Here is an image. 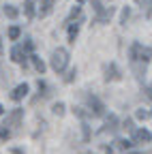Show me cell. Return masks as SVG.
<instances>
[{
	"label": "cell",
	"mask_w": 152,
	"mask_h": 154,
	"mask_svg": "<svg viewBox=\"0 0 152 154\" xmlns=\"http://www.w3.org/2000/svg\"><path fill=\"white\" fill-rule=\"evenodd\" d=\"M79 32V22H75V24H69V41L75 43V36H77Z\"/></svg>",
	"instance_id": "11"
},
{
	"label": "cell",
	"mask_w": 152,
	"mask_h": 154,
	"mask_svg": "<svg viewBox=\"0 0 152 154\" xmlns=\"http://www.w3.org/2000/svg\"><path fill=\"white\" fill-rule=\"evenodd\" d=\"M28 94V84H20V86H15V90L11 92V101H22L24 96Z\"/></svg>",
	"instance_id": "8"
},
{
	"label": "cell",
	"mask_w": 152,
	"mask_h": 154,
	"mask_svg": "<svg viewBox=\"0 0 152 154\" xmlns=\"http://www.w3.org/2000/svg\"><path fill=\"white\" fill-rule=\"evenodd\" d=\"M120 77H122V73H120V69L113 64V62H109V64L105 66V79H107V82H118Z\"/></svg>",
	"instance_id": "6"
},
{
	"label": "cell",
	"mask_w": 152,
	"mask_h": 154,
	"mask_svg": "<svg viewBox=\"0 0 152 154\" xmlns=\"http://www.w3.org/2000/svg\"><path fill=\"white\" fill-rule=\"evenodd\" d=\"M5 15H7L9 19H15L17 15H20V13H17V9H15V7H11V5H7V7H5Z\"/></svg>",
	"instance_id": "17"
},
{
	"label": "cell",
	"mask_w": 152,
	"mask_h": 154,
	"mask_svg": "<svg viewBox=\"0 0 152 154\" xmlns=\"http://www.w3.org/2000/svg\"><path fill=\"white\" fill-rule=\"evenodd\" d=\"M135 116H137V120H148V118H150V111H144V109H137V113H135Z\"/></svg>",
	"instance_id": "21"
},
{
	"label": "cell",
	"mask_w": 152,
	"mask_h": 154,
	"mask_svg": "<svg viewBox=\"0 0 152 154\" xmlns=\"http://www.w3.org/2000/svg\"><path fill=\"white\" fill-rule=\"evenodd\" d=\"M54 113H56V116H62V113H64V103H56V105H54Z\"/></svg>",
	"instance_id": "20"
},
{
	"label": "cell",
	"mask_w": 152,
	"mask_h": 154,
	"mask_svg": "<svg viewBox=\"0 0 152 154\" xmlns=\"http://www.w3.org/2000/svg\"><path fill=\"white\" fill-rule=\"evenodd\" d=\"M32 47H34V43H32V41H30V38H28V41L24 43V49H26V51L30 54V51H32Z\"/></svg>",
	"instance_id": "26"
},
{
	"label": "cell",
	"mask_w": 152,
	"mask_h": 154,
	"mask_svg": "<svg viewBox=\"0 0 152 154\" xmlns=\"http://www.w3.org/2000/svg\"><path fill=\"white\" fill-rule=\"evenodd\" d=\"M82 15V7H75L73 11H71V15L67 17V24H71V19H75V17H79Z\"/></svg>",
	"instance_id": "19"
},
{
	"label": "cell",
	"mask_w": 152,
	"mask_h": 154,
	"mask_svg": "<svg viewBox=\"0 0 152 154\" xmlns=\"http://www.w3.org/2000/svg\"><path fill=\"white\" fill-rule=\"evenodd\" d=\"M137 5H141V9H146V15L150 17V13H152V0H135Z\"/></svg>",
	"instance_id": "16"
},
{
	"label": "cell",
	"mask_w": 152,
	"mask_h": 154,
	"mask_svg": "<svg viewBox=\"0 0 152 154\" xmlns=\"http://www.w3.org/2000/svg\"><path fill=\"white\" fill-rule=\"evenodd\" d=\"M118 128V118L116 116H109L107 122H105V131H116Z\"/></svg>",
	"instance_id": "13"
},
{
	"label": "cell",
	"mask_w": 152,
	"mask_h": 154,
	"mask_svg": "<svg viewBox=\"0 0 152 154\" xmlns=\"http://www.w3.org/2000/svg\"><path fill=\"white\" fill-rule=\"evenodd\" d=\"M24 13H26L28 19L34 15V2H32V0H26V2H24Z\"/></svg>",
	"instance_id": "14"
},
{
	"label": "cell",
	"mask_w": 152,
	"mask_h": 154,
	"mask_svg": "<svg viewBox=\"0 0 152 154\" xmlns=\"http://www.w3.org/2000/svg\"><path fill=\"white\" fill-rule=\"evenodd\" d=\"M152 60V47H144L139 43H133L131 45V62H139L146 64Z\"/></svg>",
	"instance_id": "1"
},
{
	"label": "cell",
	"mask_w": 152,
	"mask_h": 154,
	"mask_svg": "<svg viewBox=\"0 0 152 154\" xmlns=\"http://www.w3.org/2000/svg\"><path fill=\"white\" fill-rule=\"evenodd\" d=\"M22 118H24V109H13V111L7 116V120H5L2 124H7V126L13 131V128H17V126H20Z\"/></svg>",
	"instance_id": "4"
},
{
	"label": "cell",
	"mask_w": 152,
	"mask_h": 154,
	"mask_svg": "<svg viewBox=\"0 0 152 154\" xmlns=\"http://www.w3.org/2000/svg\"><path fill=\"white\" fill-rule=\"evenodd\" d=\"M124 128H133V122L131 120H124Z\"/></svg>",
	"instance_id": "28"
},
{
	"label": "cell",
	"mask_w": 152,
	"mask_h": 154,
	"mask_svg": "<svg viewBox=\"0 0 152 154\" xmlns=\"http://www.w3.org/2000/svg\"><path fill=\"white\" fill-rule=\"evenodd\" d=\"M133 141L135 143H150L152 141V133L146 131V128H137L135 133H133Z\"/></svg>",
	"instance_id": "7"
},
{
	"label": "cell",
	"mask_w": 152,
	"mask_h": 154,
	"mask_svg": "<svg viewBox=\"0 0 152 154\" xmlns=\"http://www.w3.org/2000/svg\"><path fill=\"white\" fill-rule=\"evenodd\" d=\"M86 103H88V107H90V113H94V116H103V113H105V105L97 99V96L86 94Z\"/></svg>",
	"instance_id": "3"
},
{
	"label": "cell",
	"mask_w": 152,
	"mask_h": 154,
	"mask_svg": "<svg viewBox=\"0 0 152 154\" xmlns=\"http://www.w3.org/2000/svg\"><path fill=\"white\" fill-rule=\"evenodd\" d=\"M54 2L56 0H41V17H45V15H49V11H51V7H54Z\"/></svg>",
	"instance_id": "10"
},
{
	"label": "cell",
	"mask_w": 152,
	"mask_h": 154,
	"mask_svg": "<svg viewBox=\"0 0 152 154\" xmlns=\"http://www.w3.org/2000/svg\"><path fill=\"white\" fill-rule=\"evenodd\" d=\"M30 58H32V64H34V69H36V71H39V73H43V71H45V62L41 60V58H39V56H34V54H32Z\"/></svg>",
	"instance_id": "12"
},
{
	"label": "cell",
	"mask_w": 152,
	"mask_h": 154,
	"mask_svg": "<svg viewBox=\"0 0 152 154\" xmlns=\"http://www.w3.org/2000/svg\"><path fill=\"white\" fill-rule=\"evenodd\" d=\"M20 34H22V28H20V26H11V28H9V38H11V41H17Z\"/></svg>",
	"instance_id": "15"
},
{
	"label": "cell",
	"mask_w": 152,
	"mask_h": 154,
	"mask_svg": "<svg viewBox=\"0 0 152 154\" xmlns=\"http://www.w3.org/2000/svg\"><path fill=\"white\" fill-rule=\"evenodd\" d=\"M146 96H148V99H152V84L146 88Z\"/></svg>",
	"instance_id": "27"
},
{
	"label": "cell",
	"mask_w": 152,
	"mask_h": 154,
	"mask_svg": "<svg viewBox=\"0 0 152 154\" xmlns=\"http://www.w3.org/2000/svg\"><path fill=\"white\" fill-rule=\"evenodd\" d=\"M75 75H77V71H75V69H71V71H69V75L64 77V82H73V79H75Z\"/></svg>",
	"instance_id": "25"
},
{
	"label": "cell",
	"mask_w": 152,
	"mask_h": 154,
	"mask_svg": "<svg viewBox=\"0 0 152 154\" xmlns=\"http://www.w3.org/2000/svg\"><path fill=\"white\" fill-rule=\"evenodd\" d=\"M92 7H94V11H97V15H99V13L105 9V7L101 5V0H92Z\"/></svg>",
	"instance_id": "24"
},
{
	"label": "cell",
	"mask_w": 152,
	"mask_h": 154,
	"mask_svg": "<svg viewBox=\"0 0 152 154\" xmlns=\"http://www.w3.org/2000/svg\"><path fill=\"white\" fill-rule=\"evenodd\" d=\"M113 11H116L113 7H105V9H103V11L99 13V17H97V22H101V24H107L109 19H111V15H113Z\"/></svg>",
	"instance_id": "9"
},
{
	"label": "cell",
	"mask_w": 152,
	"mask_h": 154,
	"mask_svg": "<svg viewBox=\"0 0 152 154\" xmlns=\"http://www.w3.org/2000/svg\"><path fill=\"white\" fill-rule=\"evenodd\" d=\"M0 54H2V38H0Z\"/></svg>",
	"instance_id": "30"
},
{
	"label": "cell",
	"mask_w": 152,
	"mask_h": 154,
	"mask_svg": "<svg viewBox=\"0 0 152 154\" xmlns=\"http://www.w3.org/2000/svg\"><path fill=\"white\" fill-rule=\"evenodd\" d=\"M13 154H24V152H22V150H17V148H15V150H13Z\"/></svg>",
	"instance_id": "29"
},
{
	"label": "cell",
	"mask_w": 152,
	"mask_h": 154,
	"mask_svg": "<svg viewBox=\"0 0 152 154\" xmlns=\"http://www.w3.org/2000/svg\"><path fill=\"white\" fill-rule=\"evenodd\" d=\"M129 15H131V9H129V7H124V9H122V17H120V24H126Z\"/></svg>",
	"instance_id": "22"
},
{
	"label": "cell",
	"mask_w": 152,
	"mask_h": 154,
	"mask_svg": "<svg viewBox=\"0 0 152 154\" xmlns=\"http://www.w3.org/2000/svg\"><path fill=\"white\" fill-rule=\"evenodd\" d=\"M11 135H13V131H11L7 124H2V126H0V139H9Z\"/></svg>",
	"instance_id": "18"
},
{
	"label": "cell",
	"mask_w": 152,
	"mask_h": 154,
	"mask_svg": "<svg viewBox=\"0 0 152 154\" xmlns=\"http://www.w3.org/2000/svg\"><path fill=\"white\" fill-rule=\"evenodd\" d=\"M77 2H79V5H82V2H86V0H77Z\"/></svg>",
	"instance_id": "32"
},
{
	"label": "cell",
	"mask_w": 152,
	"mask_h": 154,
	"mask_svg": "<svg viewBox=\"0 0 152 154\" xmlns=\"http://www.w3.org/2000/svg\"><path fill=\"white\" fill-rule=\"evenodd\" d=\"M2 113H5V109H2V105H0V116H2Z\"/></svg>",
	"instance_id": "31"
},
{
	"label": "cell",
	"mask_w": 152,
	"mask_h": 154,
	"mask_svg": "<svg viewBox=\"0 0 152 154\" xmlns=\"http://www.w3.org/2000/svg\"><path fill=\"white\" fill-rule=\"evenodd\" d=\"M131 146H133V143H131L129 139H120V141H118V148H120V150H129Z\"/></svg>",
	"instance_id": "23"
},
{
	"label": "cell",
	"mask_w": 152,
	"mask_h": 154,
	"mask_svg": "<svg viewBox=\"0 0 152 154\" xmlns=\"http://www.w3.org/2000/svg\"><path fill=\"white\" fill-rule=\"evenodd\" d=\"M26 58H28V51L24 49V45H15V47L11 49V60H13V62L26 66Z\"/></svg>",
	"instance_id": "5"
},
{
	"label": "cell",
	"mask_w": 152,
	"mask_h": 154,
	"mask_svg": "<svg viewBox=\"0 0 152 154\" xmlns=\"http://www.w3.org/2000/svg\"><path fill=\"white\" fill-rule=\"evenodd\" d=\"M67 64H69V51L64 47L54 49V54H51V69L56 73H62L67 69Z\"/></svg>",
	"instance_id": "2"
}]
</instances>
